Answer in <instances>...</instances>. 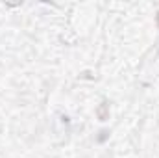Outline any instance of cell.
Masks as SVG:
<instances>
[{"label":"cell","mask_w":159,"mask_h":158,"mask_svg":"<svg viewBox=\"0 0 159 158\" xmlns=\"http://www.w3.org/2000/svg\"><path fill=\"white\" fill-rule=\"evenodd\" d=\"M96 117L100 119V121H107V119H109V102H107V101H104V102L96 108Z\"/></svg>","instance_id":"cell-1"},{"label":"cell","mask_w":159,"mask_h":158,"mask_svg":"<svg viewBox=\"0 0 159 158\" xmlns=\"http://www.w3.org/2000/svg\"><path fill=\"white\" fill-rule=\"evenodd\" d=\"M156 26H157V28H159V11H157V13H156Z\"/></svg>","instance_id":"cell-2"}]
</instances>
